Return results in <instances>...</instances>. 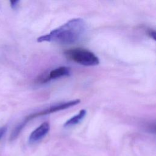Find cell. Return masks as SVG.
<instances>
[{
  "label": "cell",
  "mask_w": 156,
  "mask_h": 156,
  "mask_svg": "<svg viewBox=\"0 0 156 156\" xmlns=\"http://www.w3.org/2000/svg\"><path fill=\"white\" fill-rule=\"evenodd\" d=\"M71 71L69 68L66 66H60L51 70L48 76L39 78L40 81L43 83L49 81L51 79H55L62 77L69 76Z\"/></svg>",
  "instance_id": "5b68a950"
},
{
  "label": "cell",
  "mask_w": 156,
  "mask_h": 156,
  "mask_svg": "<svg viewBox=\"0 0 156 156\" xmlns=\"http://www.w3.org/2000/svg\"><path fill=\"white\" fill-rule=\"evenodd\" d=\"M6 131H7V127L4 126V127H0V139L4 136Z\"/></svg>",
  "instance_id": "9c48e42d"
},
{
  "label": "cell",
  "mask_w": 156,
  "mask_h": 156,
  "mask_svg": "<svg viewBox=\"0 0 156 156\" xmlns=\"http://www.w3.org/2000/svg\"><path fill=\"white\" fill-rule=\"evenodd\" d=\"M80 99H75V100H72V101H68V102L57 104L53 105L52 106H50L49 107H48L43 110H41L38 112H36L35 113H32V114L26 116L25 119L27 120V122H29L31 119H32L35 118L43 116V115H48V114H50V113H54L55 112L66 109L71 107L74 106V105L78 104L79 103H80Z\"/></svg>",
  "instance_id": "3957f363"
},
{
  "label": "cell",
  "mask_w": 156,
  "mask_h": 156,
  "mask_svg": "<svg viewBox=\"0 0 156 156\" xmlns=\"http://www.w3.org/2000/svg\"><path fill=\"white\" fill-rule=\"evenodd\" d=\"M19 2H20L19 1H10V3L12 8L15 9L18 5V4L19 3Z\"/></svg>",
  "instance_id": "30bf717a"
},
{
  "label": "cell",
  "mask_w": 156,
  "mask_h": 156,
  "mask_svg": "<svg viewBox=\"0 0 156 156\" xmlns=\"http://www.w3.org/2000/svg\"><path fill=\"white\" fill-rule=\"evenodd\" d=\"M87 113V111L85 109H82L79 111V112L76 114V115L72 116L71 118H69L68 120H67L63 126L65 127H68L74 126L77 124H79L85 116Z\"/></svg>",
  "instance_id": "8992f818"
},
{
  "label": "cell",
  "mask_w": 156,
  "mask_h": 156,
  "mask_svg": "<svg viewBox=\"0 0 156 156\" xmlns=\"http://www.w3.org/2000/svg\"><path fill=\"white\" fill-rule=\"evenodd\" d=\"M147 35L154 40H155V32L154 30L152 29H149L147 30Z\"/></svg>",
  "instance_id": "ba28073f"
},
{
  "label": "cell",
  "mask_w": 156,
  "mask_h": 156,
  "mask_svg": "<svg viewBox=\"0 0 156 156\" xmlns=\"http://www.w3.org/2000/svg\"><path fill=\"white\" fill-rule=\"evenodd\" d=\"M87 25L82 18H73L53 29L49 34L37 38L38 42H53L61 44H72L79 42L86 32Z\"/></svg>",
  "instance_id": "6da1fadb"
},
{
  "label": "cell",
  "mask_w": 156,
  "mask_h": 156,
  "mask_svg": "<svg viewBox=\"0 0 156 156\" xmlns=\"http://www.w3.org/2000/svg\"><path fill=\"white\" fill-rule=\"evenodd\" d=\"M49 130V123L48 122H43L30 133L29 138V141L30 143H35L38 142L48 134Z\"/></svg>",
  "instance_id": "277c9868"
},
{
  "label": "cell",
  "mask_w": 156,
  "mask_h": 156,
  "mask_svg": "<svg viewBox=\"0 0 156 156\" xmlns=\"http://www.w3.org/2000/svg\"><path fill=\"white\" fill-rule=\"evenodd\" d=\"M27 122L25 119H24L17 126H16V127L13 129V130L12 131V132L10 135V140L12 141L15 140L18 137V136L19 135V134L20 133L21 130L23 129V128L25 127V126L27 124Z\"/></svg>",
  "instance_id": "52a82bcc"
},
{
  "label": "cell",
  "mask_w": 156,
  "mask_h": 156,
  "mask_svg": "<svg viewBox=\"0 0 156 156\" xmlns=\"http://www.w3.org/2000/svg\"><path fill=\"white\" fill-rule=\"evenodd\" d=\"M66 57L84 66H95L99 63L98 57L91 51L83 48H73L64 52Z\"/></svg>",
  "instance_id": "7a4b0ae2"
}]
</instances>
